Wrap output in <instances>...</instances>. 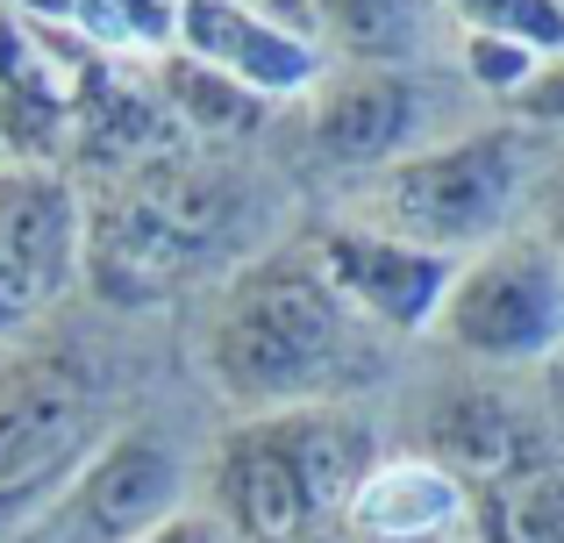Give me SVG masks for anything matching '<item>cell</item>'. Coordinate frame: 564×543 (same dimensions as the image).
<instances>
[{"label": "cell", "mask_w": 564, "mask_h": 543, "mask_svg": "<svg viewBox=\"0 0 564 543\" xmlns=\"http://www.w3.org/2000/svg\"><path fill=\"white\" fill-rule=\"evenodd\" d=\"M307 36L329 65H408L429 36V0H307Z\"/></svg>", "instance_id": "5bb4252c"}, {"label": "cell", "mask_w": 564, "mask_h": 543, "mask_svg": "<svg viewBox=\"0 0 564 543\" xmlns=\"http://www.w3.org/2000/svg\"><path fill=\"white\" fill-rule=\"evenodd\" d=\"M307 251H315L322 279L344 293V307L372 336H429L443 293H451V279H457V258L414 251V243L386 237V229H365V222L322 229Z\"/></svg>", "instance_id": "30bf717a"}, {"label": "cell", "mask_w": 564, "mask_h": 543, "mask_svg": "<svg viewBox=\"0 0 564 543\" xmlns=\"http://www.w3.org/2000/svg\"><path fill=\"white\" fill-rule=\"evenodd\" d=\"M471 515V493L451 465L436 458H379L372 473L358 479L344 508V530L350 543H443L457 536Z\"/></svg>", "instance_id": "7c38bea8"}, {"label": "cell", "mask_w": 564, "mask_h": 543, "mask_svg": "<svg viewBox=\"0 0 564 543\" xmlns=\"http://www.w3.org/2000/svg\"><path fill=\"white\" fill-rule=\"evenodd\" d=\"M372 329L322 279L307 243L236 265L207 322V379L243 415L344 401L350 387L372 379Z\"/></svg>", "instance_id": "6da1fadb"}, {"label": "cell", "mask_w": 564, "mask_h": 543, "mask_svg": "<svg viewBox=\"0 0 564 543\" xmlns=\"http://www.w3.org/2000/svg\"><path fill=\"white\" fill-rule=\"evenodd\" d=\"M486 530L494 543H564V465L529 458L522 473H508L486 508Z\"/></svg>", "instance_id": "2e32d148"}, {"label": "cell", "mask_w": 564, "mask_h": 543, "mask_svg": "<svg viewBox=\"0 0 564 543\" xmlns=\"http://www.w3.org/2000/svg\"><path fill=\"white\" fill-rule=\"evenodd\" d=\"M94 444V387L79 365L51 350L0 358V508L65 487Z\"/></svg>", "instance_id": "52a82bcc"}, {"label": "cell", "mask_w": 564, "mask_h": 543, "mask_svg": "<svg viewBox=\"0 0 564 543\" xmlns=\"http://www.w3.org/2000/svg\"><path fill=\"white\" fill-rule=\"evenodd\" d=\"M307 543H350V536H344V530H329V536H307Z\"/></svg>", "instance_id": "603a6c76"}, {"label": "cell", "mask_w": 564, "mask_h": 543, "mask_svg": "<svg viewBox=\"0 0 564 543\" xmlns=\"http://www.w3.org/2000/svg\"><path fill=\"white\" fill-rule=\"evenodd\" d=\"M372 465H379L372 422L350 401L243 415L236 430L215 436L200 515L229 543H307L344 522L350 493Z\"/></svg>", "instance_id": "7a4b0ae2"}, {"label": "cell", "mask_w": 564, "mask_h": 543, "mask_svg": "<svg viewBox=\"0 0 564 543\" xmlns=\"http://www.w3.org/2000/svg\"><path fill=\"white\" fill-rule=\"evenodd\" d=\"M151 79H158V100H165V115H172V129H180V137L236 143V137H250V129L264 122V100H250L243 86H229L221 72L193 65L186 51H165Z\"/></svg>", "instance_id": "9a60e30c"}, {"label": "cell", "mask_w": 564, "mask_h": 543, "mask_svg": "<svg viewBox=\"0 0 564 543\" xmlns=\"http://www.w3.org/2000/svg\"><path fill=\"white\" fill-rule=\"evenodd\" d=\"M186 515V465L158 430H115L79 458L22 543H143Z\"/></svg>", "instance_id": "5b68a950"}, {"label": "cell", "mask_w": 564, "mask_h": 543, "mask_svg": "<svg viewBox=\"0 0 564 543\" xmlns=\"http://www.w3.org/2000/svg\"><path fill=\"white\" fill-rule=\"evenodd\" d=\"M143 543H229V536H221L215 522L200 515V508H186V515H172L165 530H151V536H143Z\"/></svg>", "instance_id": "ffe728a7"}, {"label": "cell", "mask_w": 564, "mask_h": 543, "mask_svg": "<svg viewBox=\"0 0 564 543\" xmlns=\"http://www.w3.org/2000/svg\"><path fill=\"white\" fill-rule=\"evenodd\" d=\"M543 379H551V401H557V422H564V350L543 365Z\"/></svg>", "instance_id": "7402d4cb"}, {"label": "cell", "mask_w": 564, "mask_h": 543, "mask_svg": "<svg viewBox=\"0 0 564 543\" xmlns=\"http://www.w3.org/2000/svg\"><path fill=\"white\" fill-rule=\"evenodd\" d=\"M429 94L408 65H329L307 94V151L344 180H372L422 151Z\"/></svg>", "instance_id": "9c48e42d"}, {"label": "cell", "mask_w": 564, "mask_h": 543, "mask_svg": "<svg viewBox=\"0 0 564 543\" xmlns=\"http://www.w3.org/2000/svg\"><path fill=\"white\" fill-rule=\"evenodd\" d=\"M100 51H86L65 29H43L0 0V158L8 165H51L72 151L79 94Z\"/></svg>", "instance_id": "ba28073f"}, {"label": "cell", "mask_w": 564, "mask_h": 543, "mask_svg": "<svg viewBox=\"0 0 564 543\" xmlns=\"http://www.w3.org/2000/svg\"><path fill=\"white\" fill-rule=\"evenodd\" d=\"M43 29H65L100 57H165L180 36V0H8Z\"/></svg>", "instance_id": "4fadbf2b"}, {"label": "cell", "mask_w": 564, "mask_h": 543, "mask_svg": "<svg viewBox=\"0 0 564 543\" xmlns=\"http://www.w3.org/2000/svg\"><path fill=\"white\" fill-rule=\"evenodd\" d=\"M522 229L564 258V151H543L536 180H529V200H522Z\"/></svg>", "instance_id": "ac0fdd59"}, {"label": "cell", "mask_w": 564, "mask_h": 543, "mask_svg": "<svg viewBox=\"0 0 564 543\" xmlns=\"http://www.w3.org/2000/svg\"><path fill=\"white\" fill-rule=\"evenodd\" d=\"M514 115H522V129H564V57L536 65V79L514 94Z\"/></svg>", "instance_id": "d6986e66"}, {"label": "cell", "mask_w": 564, "mask_h": 543, "mask_svg": "<svg viewBox=\"0 0 564 543\" xmlns=\"http://www.w3.org/2000/svg\"><path fill=\"white\" fill-rule=\"evenodd\" d=\"M465 22V36L486 43H514L529 57H564V0H443Z\"/></svg>", "instance_id": "e0dca14e"}, {"label": "cell", "mask_w": 564, "mask_h": 543, "mask_svg": "<svg viewBox=\"0 0 564 543\" xmlns=\"http://www.w3.org/2000/svg\"><path fill=\"white\" fill-rule=\"evenodd\" d=\"M429 336L486 372L551 365L564 350V258L529 229H508L500 243L457 258Z\"/></svg>", "instance_id": "277c9868"}, {"label": "cell", "mask_w": 564, "mask_h": 543, "mask_svg": "<svg viewBox=\"0 0 564 543\" xmlns=\"http://www.w3.org/2000/svg\"><path fill=\"white\" fill-rule=\"evenodd\" d=\"M536 165L543 158L522 122H486L451 143H422V151L393 158L372 180H358L350 222L386 229V237L436 258H471L486 243H500L508 229H522V200Z\"/></svg>", "instance_id": "3957f363"}, {"label": "cell", "mask_w": 564, "mask_h": 543, "mask_svg": "<svg viewBox=\"0 0 564 543\" xmlns=\"http://www.w3.org/2000/svg\"><path fill=\"white\" fill-rule=\"evenodd\" d=\"M86 279V200L51 165H0V336L43 322Z\"/></svg>", "instance_id": "8992f818"}, {"label": "cell", "mask_w": 564, "mask_h": 543, "mask_svg": "<svg viewBox=\"0 0 564 543\" xmlns=\"http://www.w3.org/2000/svg\"><path fill=\"white\" fill-rule=\"evenodd\" d=\"M236 8H258V14H279V22L307 29V0H236Z\"/></svg>", "instance_id": "44dd1931"}, {"label": "cell", "mask_w": 564, "mask_h": 543, "mask_svg": "<svg viewBox=\"0 0 564 543\" xmlns=\"http://www.w3.org/2000/svg\"><path fill=\"white\" fill-rule=\"evenodd\" d=\"M172 51H186L193 65L221 72L229 86H243L264 108L307 100L315 79L329 72V51H322L307 29L279 22V14H258V8H236V0H180V36H172Z\"/></svg>", "instance_id": "8fae6325"}]
</instances>
